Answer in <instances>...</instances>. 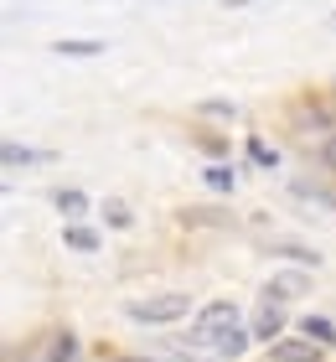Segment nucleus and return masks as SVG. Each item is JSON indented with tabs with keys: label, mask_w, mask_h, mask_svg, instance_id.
I'll use <instances>...</instances> for the list:
<instances>
[{
	"label": "nucleus",
	"mask_w": 336,
	"mask_h": 362,
	"mask_svg": "<svg viewBox=\"0 0 336 362\" xmlns=\"http://www.w3.org/2000/svg\"><path fill=\"white\" fill-rule=\"evenodd\" d=\"M129 321H145V326H166V321H181L192 316V295L181 290H166V295H150V300H129Z\"/></svg>",
	"instance_id": "1"
},
{
	"label": "nucleus",
	"mask_w": 336,
	"mask_h": 362,
	"mask_svg": "<svg viewBox=\"0 0 336 362\" xmlns=\"http://www.w3.org/2000/svg\"><path fill=\"white\" fill-rule=\"evenodd\" d=\"M233 326H238V305L233 300H207L192 316V341H202V347H212L217 337H228Z\"/></svg>",
	"instance_id": "2"
},
{
	"label": "nucleus",
	"mask_w": 336,
	"mask_h": 362,
	"mask_svg": "<svg viewBox=\"0 0 336 362\" xmlns=\"http://www.w3.org/2000/svg\"><path fill=\"white\" fill-rule=\"evenodd\" d=\"M321 357V347H315L311 337H284L274 341V362H315Z\"/></svg>",
	"instance_id": "3"
},
{
	"label": "nucleus",
	"mask_w": 336,
	"mask_h": 362,
	"mask_svg": "<svg viewBox=\"0 0 336 362\" xmlns=\"http://www.w3.org/2000/svg\"><path fill=\"white\" fill-rule=\"evenodd\" d=\"M284 332V310L274 305V300H264L259 305V316H254V337H264V341H274Z\"/></svg>",
	"instance_id": "4"
},
{
	"label": "nucleus",
	"mask_w": 336,
	"mask_h": 362,
	"mask_svg": "<svg viewBox=\"0 0 336 362\" xmlns=\"http://www.w3.org/2000/svg\"><path fill=\"white\" fill-rule=\"evenodd\" d=\"M300 337H311L315 347H336V321H326V316H306V321H300Z\"/></svg>",
	"instance_id": "5"
},
{
	"label": "nucleus",
	"mask_w": 336,
	"mask_h": 362,
	"mask_svg": "<svg viewBox=\"0 0 336 362\" xmlns=\"http://www.w3.org/2000/svg\"><path fill=\"white\" fill-rule=\"evenodd\" d=\"M248 341H254V332H243V326H233L228 337H217L212 347L223 352V357H238V352H248Z\"/></svg>",
	"instance_id": "6"
},
{
	"label": "nucleus",
	"mask_w": 336,
	"mask_h": 362,
	"mask_svg": "<svg viewBox=\"0 0 336 362\" xmlns=\"http://www.w3.org/2000/svg\"><path fill=\"white\" fill-rule=\"evenodd\" d=\"M0 160H6V171H21V166H37V160H52V156H47V151H21V145H6V156H0Z\"/></svg>",
	"instance_id": "7"
},
{
	"label": "nucleus",
	"mask_w": 336,
	"mask_h": 362,
	"mask_svg": "<svg viewBox=\"0 0 336 362\" xmlns=\"http://www.w3.org/2000/svg\"><path fill=\"white\" fill-rule=\"evenodd\" d=\"M78 352H83L78 337H73V332H57V337H52V352H47V357H52V362H78Z\"/></svg>",
	"instance_id": "8"
},
{
	"label": "nucleus",
	"mask_w": 336,
	"mask_h": 362,
	"mask_svg": "<svg viewBox=\"0 0 336 362\" xmlns=\"http://www.w3.org/2000/svg\"><path fill=\"white\" fill-rule=\"evenodd\" d=\"M62 238H67V249H78V254H93V249H98V233H93V228H62Z\"/></svg>",
	"instance_id": "9"
},
{
	"label": "nucleus",
	"mask_w": 336,
	"mask_h": 362,
	"mask_svg": "<svg viewBox=\"0 0 336 362\" xmlns=\"http://www.w3.org/2000/svg\"><path fill=\"white\" fill-rule=\"evenodd\" d=\"M52 52L57 57H98V52H104V42H57Z\"/></svg>",
	"instance_id": "10"
},
{
	"label": "nucleus",
	"mask_w": 336,
	"mask_h": 362,
	"mask_svg": "<svg viewBox=\"0 0 336 362\" xmlns=\"http://www.w3.org/2000/svg\"><path fill=\"white\" fill-rule=\"evenodd\" d=\"M233 181H238V171H233V166H207V187H212V192H233Z\"/></svg>",
	"instance_id": "11"
},
{
	"label": "nucleus",
	"mask_w": 336,
	"mask_h": 362,
	"mask_svg": "<svg viewBox=\"0 0 336 362\" xmlns=\"http://www.w3.org/2000/svg\"><path fill=\"white\" fill-rule=\"evenodd\" d=\"M274 254H284V259H295V264H321V254H315V249H300V243H279Z\"/></svg>",
	"instance_id": "12"
},
{
	"label": "nucleus",
	"mask_w": 336,
	"mask_h": 362,
	"mask_svg": "<svg viewBox=\"0 0 336 362\" xmlns=\"http://www.w3.org/2000/svg\"><path fill=\"white\" fill-rule=\"evenodd\" d=\"M57 207L67 212V218H78V212L88 207V197H83V192H57Z\"/></svg>",
	"instance_id": "13"
},
{
	"label": "nucleus",
	"mask_w": 336,
	"mask_h": 362,
	"mask_svg": "<svg viewBox=\"0 0 336 362\" xmlns=\"http://www.w3.org/2000/svg\"><path fill=\"white\" fill-rule=\"evenodd\" d=\"M104 218H109L114 228H129V223H134V212H129L124 202H104Z\"/></svg>",
	"instance_id": "14"
},
{
	"label": "nucleus",
	"mask_w": 336,
	"mask_h": 362,
	"mask_svg": "<svg viewBox=\"0 0 336 362\" xmlns=\"http://www.w3.org/2000/svg\"><path fill=\"white\" fill-rule=\"evenodd\" d=\"M248 156H254V160H259V166H274V151H269V145H264L259 135H254V140H248Z\"/></svg>",
	"instance_id": "15"
},
{
	"label": "nucleus",
	"mask_w": 336,
	"mask_h": 362,
	"mask_svg": "<svg viewBox=\"0 0 336 362\" xmlns=\"http://www.w3.org/2000/svg\"><path fill=\"white\" fill-rule=\"evenodd\" d=\"M321 166H326V171H336V135H326V140H321Z\"/></svg>",
	"instance_id": "16"
},
{
	"label": "nucleus",
	"mask_w": 336,
	"mask_h": 362,
	"mask_svg": "<svg viewBox=\"0 0 336 362\" xmlns=\"http://www.w3.org/2000/svg\"><path fill=\"white\" fill-rule=\"evenodd\" d=\"M300 285H306V279H295V274H284V279H274V285H269V290H279V295H295Z\"/></svg>",
	"instance_id": "17"
},
{
	"label": "nucleus",
	"mask_w": 336,
	"mask_h": 362,
	"mask_svg": "<svg viewBox=\"0 0 336 362\" xmlns=\"http://www.w3.org/2000/svg\"><path fill=\"white\" fill-rule=\"evenodd\" d=\"M223 6H228V11H238V6H254V0H223Z\"/></svg>",
	"instance_id": "18"
},
{
	"label": "nucleus",
	"mask_w": 336,
	"mask_h": 362,
	"mask_svg": "<svg viewBox=\"0 0 336 362\" xmlns=\"http://www.w3.org/2000/svg\"><path fill=\"white\" fill-rule=\"evenodd\" d=\"M114 362H145V357H114Z\"/></svg>",
	"instance_id": "19"
},
{
	"label": "nucleus",
	"mask_w": 336,
	"mask_h": 362,
	"mask_svg": "<svg viewBox=\"0 0 336 362\" xmlns=\"http://www.w3.org/2000/svg\"><path fill=\"white\" fill-rule=\"evenodd\" d=\"M331 26H336V16H331Z\"/></svg>",
	"instance_id": "20"
}]
</instances>
